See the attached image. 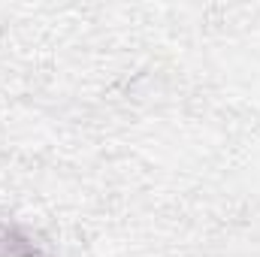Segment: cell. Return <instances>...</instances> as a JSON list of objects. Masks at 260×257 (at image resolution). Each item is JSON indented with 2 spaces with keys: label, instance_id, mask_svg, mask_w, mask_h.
Segmentation results:
<instances>
[{
  "label": "cell",
  "instance_id": "obj_2",
  "mask_svg": "<svg viewBox=\"0 0 260 257\" xmlns=\"http://www.w3.org/2000/svg\"><path fill=\"white\" fill-rule=\"evenodd\" d=\"M43 257H46V254H43Z\"/></svg>",
  "mask_w": 260,
  "mask_h": 257
},
{
  "label": "cell",
  "instance_id": "obj_1",
  "mask_svg": "<svg viewBox=\"0 0 260 257\" xmlns=\"http://www.w3.org/2000/svg\"><path fill=\"white\" fill-rule=\"evenodd\" d=\"M0 257H43V251L18 227L0 221Z\"/></svg>",
  "mask_w": 260,
  "mask_h": 257
}]
</instances>
